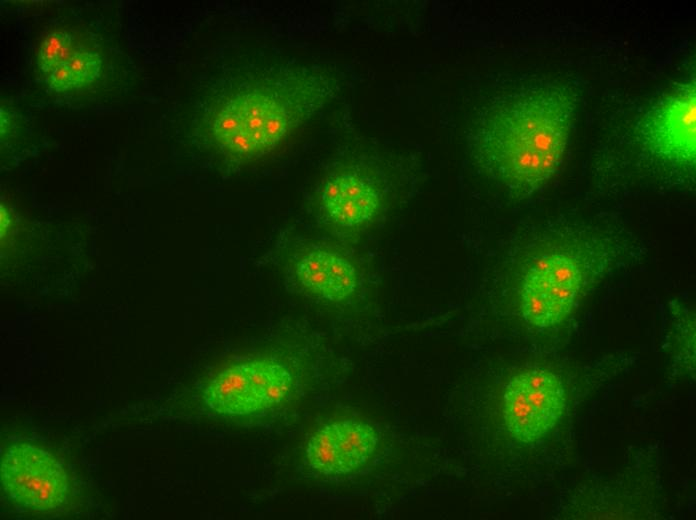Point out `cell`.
Segmentation results:
<instances>
[{
    "label": "cell",
    "mask_w": 696,
    "mask_h": 520,
    "mask_svg": "<svg viewBox=\"0 0 696 520\" xmlns=\"http://www.w3.org/2000/svg\"><path fill=\"white\" fill-rule=\"evenodd\" d=\"M337 81L310 67H283L244 77L209 116L217 149L234 164L275 149L333 96Z\"/></svg>",
    "instance_id": "cell-3"
},
{
    "label": "cell",
    "mask_w": 696,
    "mask_h": 520,
    "mask_svg": "<svg viewBox=\"0 0 696 520\" xmlns=\"http://www.w3.org/2000/svg\"><path fill=\"white\" fill-rule=\"evenodd\" d=\"M294 376L278 356L241 358L217 373L205 386L203 398L213 411L234 416L263 412L285 403Z\"/></svg>",
    "instance_id": "cell-6"
},
{
    "label": "cell",
    "mask_w": 696,
    "mask_h": 520,
    "mask_svg": "<svg viewBox=\"0 0 696 520\" xmlns=\"http://www.w3.org/2000/svg\"><path fill=\"white\" fill-rule=\"evenodd\" d=\"M565 406L562 379L546 368H527L515 374L503 394L507 430L524 443L535 442L552 430Z\"/></svg>",
    "instance_id": "cell-8"
},
{
    "label": "cell",
    "mask_w": 696,
    "mask_h": 520,
    "mask_svg": "<svg viewBox=\"0 0 696 520\" xmlns=\"http://www.w3.org/2000/svg\"><path fill=\"white\" fill-rule=\"evenodd\" d=\"M37 63L47 85L67 92L93 83L100 74L99 52L83 44L67 29L50 31L41 42Z\"/></svg>",
    "instance_id": "cell-11"
},
{
    "label": "cell",
    "mask_w": 696,
    "mask_h": 520,
    "mask_svg": "<svg viewBox=\"0 0 696 520\" xmlns=\"http://www.w3.org/2000/svg\"><path fill=\"white\" fill-rule=\"evenodd\" d=\"M379 437L364 421L344 419L321 425L309 437L305 458L309 467L325 476L351 473L374 454Z\"/></svg>",
    "instance_id": "cell-10"
},
{
    "label": "cell",
    "mask_w": 696,
    "mask_h": 520,
    "mask_svg": "<svg viewBox=\"0 0 696 520\" xmlns=\"http://www.w3.org/2000/svg\"><path fill=\"white\" fill-rule=\"evenodd\" d=\"M672 324L668 337V348L673 365L681 372L695 371V315L683 304L674 300L670 303Z\"/></svg>",
    "instance_id": "cell-12"
},
{
    "label": "cell",
    "mask_w": 696,
    "mask_h": 520,
    "mask_svg": "<svg viewBox=\"0 0 696 520\" xmlns=\"http://www.w3.org/2000/svg\"><path fill=\"white\" fill-rule=\"evenodd\" d=\"M397 196L380 158L358 154L331 164L312 196L317 223L340 241L354 239L384 218Z\"/></svg>",
    "instance_id": "cell-4"
},
{
    "label": "cell",
    "mask_w": 696,
    "mask_h": 520,
    "mask_svg": "<svg viewBox=\"0 0 696 520\" xmlns=\"http://www.w3.org/2000/svg\"><path fill=\"white\" fill-rule=\"evenodd\" d=\"M695 81L680 84L639 123L642 147L675 170L694 172L696 150Z\"/></svg>",
    "instance_id": "cell-7"
},
{
    "label": "cell",
    "mask_w": 696,
    "mask_h": 520,
    "mask_svg": "<svg viewBox=\"0 0 696 520\" xmlns=\"http://www.w3.org/2000/svg\"><path fill=\"white\" fill-rule=\"evenodd\" d=\"M275 260L288 290L331 304L352 300L365 285V271L354 254L326 239L286 236Z\"/></svg>",
    "instance_id": "cell-5"
},
{
    "label": "cell",
    "mask_w": 696,
    "mask_h": 520,
    "mask_svg": "<svg viewBox=\"0 0 696 520\" xmlns=\"http://www.w3.org/2000/svg\"><path fill=\"white\" fill-rule=\"evenodd\" d=\"M569 84H531L483 108L468 133L470 158L512 196L535 194L559 172L575 122Z\"/></svg>",
    "instance_id": "cell-1"
},
{
    "label": "cell",
    "mask_w": 696,
    "mask_h": 520,
    "mask_svg": "<svg viewBox=\"0 0 696 520\" xmlns=\"http://www.w3.org/2000/svg\"><path fill=\"white\" fill-rule=\"evenodd\" d=\"M632 253L627 239L595 228L545 229L515 243L498 276L515 295L524 322L544 330L566 321Z\"/></svg>",
    "instance_id": "cell-2"
},
{
    "label": "cell",
    "mask_w": 696,
    "mask_h": 520,
    "mask_svg": "<svg viewBox=\"0 0 696 520\" xmlns=\"http://www.w3.org/2000/svg\"><path fill=\"white\" fill-rule=\"evenodd\" d=\"M1 484L17 506L35 512L60 508L67 500L68 478L60 462L47 450L19 442L2 455Z\"/></svg>",
    "instance_id": "cell-9"
}]
</instances>
